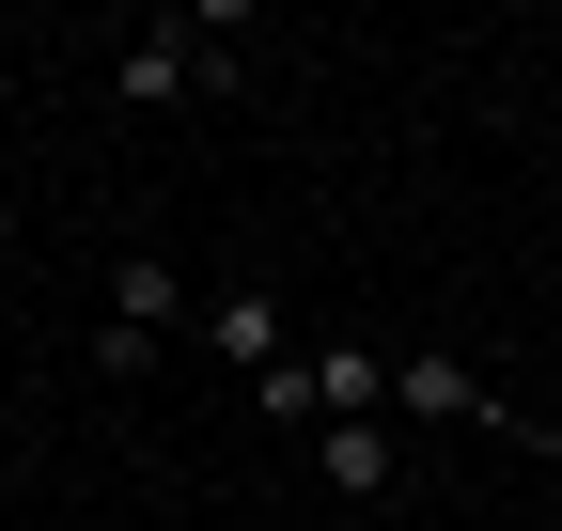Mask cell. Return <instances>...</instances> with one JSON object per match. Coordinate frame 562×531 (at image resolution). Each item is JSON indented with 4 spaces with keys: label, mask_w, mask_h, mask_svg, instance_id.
I'll use <instances>...</instances> for the list:
<instances>
[{
    "label": "cell",
    "mask_w": 562,
    "mask_h": 531,
    "mask_svg": "<svg viewBox=\"0 0 562 531\" xmlns=\"http://www.w3.org/2000/svg\"><path fill=\"white\" fill-rule=\"evenodd\" d=\"M94 297H110V313H94V375H157V344L203 313L172 250H110V266H94Z\"/></svg>",
    "instance_id": "2"
},
{
    "label": "cell",
    "mask_w": 562,
    "mask_h": 531,
    "mask_svg": "<svg viewBox=\"0 0 562 531\" xmlns=\"http://www.w3.org/2000/svg\"><path fill=\"white\" fill-rule=\"evenodd\" d=\"M547 188H562V157H547Z\"/></svg>",
    "instance_id": "8"
},
{
    "label": "cell",
    "mask_w": 562,
    "mask_h": 531,
    "mask_svg": "<svg viewBox=\"0 0 562 531\" xmlns=\"http://www.w3.org/2000/svg\"><path fill=\"white\" fill-rule=\"evenodd\" d=\"M250 79V0H203V16H140L110 47V94L125 110H188V94H235Z\"/></svg>",
    "instance_id": "1"
},
{
    "label": "cell",
    "mask_w": 562,
    "mask_h": 531,
    "mask_svg": "<svg viewBox=\"0 0 562 531\" xmlns=\"http://www.w3.org/2000/svg\"><path fill=\"white\" fill-rule=\"evenodd\" d=\"M391 422H501V391H484L453 344H391Z\"/></svg>",
    "instance_id": "3"
},
{
    "label": "cell",
    "mask_w": 562,
    "mask_h": 531,
    "mask_svg": "<svg viewBox=\"0 0 562 531\" xmlns=\"http://www.w3.org/2000/svg\"><path fill=\"white\" fill-rule=\"evenodd\" d=\"M313 470H328V500H391L406 485V438L391 422H313Z\"/></svg>",
    "instance_id": "5"
},
{
    "label": "cell",
    "mask_w": 562,
    "mask_h": 531,
    "mask_svg": "<svg viewBox=\"0 0 562 531\" xmlns=\"http://www.w3.org/2000/svg\"><path fill=\"white\" fill-rule=\"evenodd\" d=\"M203 344H220L235 375H266V360H297V313H281L266 282H235V297H203Z\"/></svg>",
    "instance_id": "4"
},
{
    "label": "cell",
    "mask_w": 562,
    "mask_h": 531,
    "mask_svg": "<svg viewBox=\"0 0 562 531\" xmlns=\"http://www.w3.org/2000/svg\"><path fill=\"white\" fill-rule=\"evenodd\" d=\"M250 407H266V422H328V375H313V344H297V360H266V375H250Z\"/></svg>",
    "instance_id": "6"
},
{
    "label": "cell",
    "mask_w": 562,
    "mask_h": 531,
    "mask_svg": "<svg viewBox=\"0 0 562 531\" xmlns=\"http://www.w3.org/2000/svg\"><path fill=\"white\" fill-rule=\"evenodd\" d=\"M501 438H531V453H562V407H531V422H501Z\"/></svg>",
    "instance_id": "7"
}]
</instances>
